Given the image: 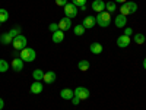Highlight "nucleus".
Masks as SVG:
<instances>
[{"label":"nucleus","instance_id":"34","mask_svg":"<svg viewBox=\"0 0 146 110\" xmlns=\"http://www.w3.org/2000/svg\"><path fill=\"white\" fill-rule=\"evenodd\" d=\"M143 68H145V69H146V57H145V59H143Z\"/></svg>","mask_w":146,"mask_h":110},{"label":"nucleus","instance_id":"7","mask_svg":"<svg viewBox=\"0 0 146 110\" xmlns=\"http://www.w3.org/2000/svg\"><path fill=\"white\" fill-rule=\"evenodd\" d=\"M82 25H83L85 30H91V28H94V27L96 25V16H92V15L86 16V18L83 19Z\"/></svg>","mask_w":146,"mask_h":110},{"label":"nucleus","instance_id":"29","mask_svg":"<svg viewBox=\"0 0 146 110\" xmlns=\"http://www.w3.org/2000/svg\"><path fill=\"white\" fill-rule=\"evenodd\" d=\"M67 3H69L67 0H56V5H57V6H60V7H64Z\"/></svg>","mask_w":146,"mask_h":110},{"label":"nucleus","instance_id":"6","mask_svg":"<svg viewBox=\"0 0 146 110\" xmlns=\"http://www.w3.org/2000/svg\"><path fill=\"white\" fill-rule=\"evenodd\" d=\"M73 93H75V95L79 97L80 100H86V99H89V95H91L89 90L85 88V87H76L75 90H73Z\"/></svg>","mask_w":146,"mask_h":110},{"label":"nucleus","instance_id":"13","mask_svg":"<svg viewBox=\"0 0 146 110\" xmlns=\"http://www.w3.org/2000/svg\"><path fill=\"white\" fill-rule=\"evenodd\" d=\"M29 90H31L32 94H41V93H42V82H41V81H34V82L31 84Z\"/></svg>","mask_w":146,"mask_h":110},{"label":"nucleus","instance_id":"5","mask_svg":"<svg viewBox=\"0 0 146 110\" xmlns=\"http://www.w3.org/2000/svg\"><path fill=\"white\" fill-rule=\"evenodd\" d=\"M63 10H64V15H66L67 18L73 19V18H76V16H78L79 7H78V6H75L73 3H67V5L63 7Z\"/></svg>","mask_w":146,"mask_h":110},{"label":"nucleus","instance_id":"28","mask_svg":"<svg viewBox=\"0 0 146 110\" xmlns=\"http://www.w3.org/2000/svg\"><path fill=\"white\" fill-rule=\"evenodd\" d=\"M19 31H21L19 28H12V30L9 31V34H10V35H12V37H13V38H15L16 35H19Z\"/></svg>","mask_w":146,"mask_h":110},{"label":"nucleus","instance_id":"4","mask_svg":"<svg viewBox=\"0 0 146 110\" xmlns=\"http://www.w3.org/2000/svg\"><path fill=\"white\" fill-rule=\"evenodd\" d=\"M27 44H28V41H27V37L25 35H22V34H19V35H16L15 38H13V41H12V46H13V48L15 50H23V48L27 47Z\"/></svg>","mask_w":146,"mask_h":110},{"label":"nucleus","instance_id":"10","mask_svg":"<svg viewBox=\"0 0 146 110\" xmlns=\"http://www.w3.org/2000/svg\"><path fill=\"white\" fill-rule=\"evenodd\" d=\"M91 9L94 12H96V13H101V12L105 10V2H102V0H94Z\"/></svg>","mask_w":146,"mask_h":110},{"label":"nucleus","instance_id":"24","mask_svg":"<svg viewBox=\"0 0 146 110\" xmlns=\"http://www.w3.org/2000/svg\"><path fill=\"white\" fill-rule=\"evenodd\" d=\"M133 40H135L136 44H143L146 41V37L143 34H135V37H133Z\"/></svg>","mask_w":146,"mask_h":110},{"label":"nucleus","instance_id":"14","mask_svg":"<svg viewBox=\"0 0 146 110\" xmlns=\"http://www.w3.org/2000/svg\"><path fill=\"white\" fill-rule=\"evenodd\" d=\"M63 40H64V31L58 30V31L53 32V35H51V41H53V43L58 44V43H62Z\"/></svg>","mask_w":146,"mask_h":110},{"label":"nucleus","instance_id":"18","mask_svg":"<svg viewBox=\"0 0 146 110\" xmlns=\"http://www.w3.org/2000/svg\"><path fill=\"white\" fill-rule=\"evenodd\" d=\"M12 41H13V37H12L9 32H5L0 35V43H2L3 46H7V44H12Z\"/></svg>","mask_w":146,"mask_h":110},{"label":"nucleus","instance_id":"26","mask_svg":"<svg viewBox=\"0 0 146 110\" xmlns=\"http://www.w3.org/2000/svg\"><path fill=\"white\" fill-rule=\"evenodd\" d=\"M72 3L75 6H78V7H82V6L86 5V0H72Z\"/></svg>","mask_w":146,"mask_h":110},{"label":"nucleus","instance_id":"30","mask_svg":"<svg viewBox=\"0 0 146 110\" xmlns=\"http://www.w3.org/2000/svg\"><path fill=\"white\" fill-rule=\"evenodd\" d=\"M70 101H72L73 104H75V106H78V104L80 103V99H79V97H76V95H73V99H72Z\"/></svg>","mask_w":146,"mask_h":110},{"label":"nucleus","instance_id":"22","mask_svg":"<svg viewBox=\"0 0 146 110\" xmlns=\"http://www.w3.org/2000/svg\"><path fill=\"white\" fill-rule=\"evenodd\" d=\"M105 10L110 12V13L115 12V10H117V3H115V2H108V3H105Z\"/></svg>","mask_w":146,"mask_h":110},{"label":"nucleus","instance_id":"25","mask_svg":"<svg viewBox=\"0 0 146 110\" xmlns=\"http://www.w3.org/2000/svg\"><path fill=\"white\" fill-rule=\"evenodd\" d=\"M73 32H75L76 35H83L85 34V28H83V25H82V23H79V25H76L75 28H73Z\"/></svg>","mask_w":146,"mask_h":110},{"label":"nucleus","instance_id":"17","mask_svg":"<svg viewBox=\"0 0 146 110\" xmlns=\"http://www.w3.org/2000/svg\"><path fill=\"white\" fill-rule=\"evenodd\" d=\"M73 95H75V93H73V90H70V88H63L62 91H60V97H62L63 100H72Z\"/></svg>","mask_w":146,"mask_h":110},{"label":"nucleus","instance_id":"27","mask_svg":"<svg viewBox=\"0 0 146 110\" xmlns=\"http://www.w3.org/2000/svg\"><path fill=\"white\" fill-rule=\"evenodd\" d=\"M48 30H50L51 32H56V31H58V22H57V23H56V22L50 23V27H48Z\"/></svg>","mask_w":146,"mask_h":110},{"label":"nucleus","instance_id":"19","mask_svg":"<svg viewBox=\"0 0 146 110\" xmlns=\"http://www.w3.org/2000/svg\"><path fill=\"white\" fill-rule=\"evenodd\" d=\"M44 70L42 69H35L34 72H32V78L35 79V81H42V78H44Z\"/></svg>","mask_w":146,"mask_h":110},{"label":"nucleus","instance_id":"15","mask_svg":"<svg viewBox=\"0 0 146 110\" xmlns=\"http://www.w3.org/2000/svg\"><path fill=\"white\" fill-rule=\"evenodd\" d=\"M56 72H53V70H48V72H45L44 73V78H42V81L45 82V84H54L56 82Z\"/></svg>","mask_w":146,"mask_h":110},{"label":"nucleus","instance_id":"12","mask_svg":"<svg viewBox=\"0 0 146 110\" xmlns=\"http://www.w3.org/2000/svg\"><path fill=\"white\" fill-rule=\"evenodd\" d=\"M129 44H130V37H127V35H124V34H121L118 38H117V46H118L120 48H126Z\"/></svg>","mask_w":146,"mask_h":110},{"label":"nucleus","instance_id":"2","mask_svg":"<svg viewBox=\"0 0 146 110\" xmlns=\"http://www.w3.org/2000/svg\"><path fill=\"white\" fill-rule=\"evenodd\" d=\"M19 57L23 60V62L31 63V62H34V60H35V57H36V53H35V50H34V48H31V47H25L23 50H21V54H19Z\"/></svg>","mask_w":146,"mask_h":110},{"label":"nucleus","instance_id":"20","mask_svg":"<svg viewBox=\"0 0 146 110\" xmlns=\"http://www.w3.org/2000/svg\"><path fill=\"white\" fill-rule=\"evenodd\" d=\"M78 68H79V70L80 72H86L88 69H89V62H88V60H80V62L78 63Z\"/></svg>","mask_w":146,"mask_h":110},{"label":"nucleus","instance_id":"8","mask_svg":"<svg viewBox=\"0 0 146 110\" xmlns=\"http://www.w3.org/2000/svg\"><path fill=\"white\" fill-rule=\"evenodd\" d=\"M72 28V19L64 16L58 21V30H62V31H69Z\"/></svg>","mask_w":146,"mask_h":110},{"label":"nucleus","instance_id":"32","mask_svg":"<svg viewBox=\"0 0 146 110\" xmlns=\"http://www.w3.org/2000/svg\"><path fill=\"white\" fill-rule=\"evenodd\" d=\"M5 107V101H3V99H0V110H2Z\"/></svg>","mask_w":146,"mask_h":110},{"label":"nucleus","instance_id":"3","mask_svg":"<svg viewBox=\"0 0 146 110\" xmlns=\"http://www.w3.org/2000/svg\"><path fill=\"white\" fill-rule=\"evenodd\" d=\"M136 10H137V5L135 2H126L120 6V13L124 15V16H127L130 13H135Z\"/></svg>","mask_w":146,"mask_h":110},{"label":"nucleus","instance_id":"23","mask_svg":"<svg viewBox=\"0 0 146 110\" xmlns=\"http://www.w3.org/2000/svg\"><path fill=\"white\" fill-rule=\"evenodd\" d=\"M9 19V12L6 9H0V23H5Z\"/></svg>","mask_w":146,"mask_h":110},{"label":"nucleus","instance_id":"9","mask_svg":"<svg viewBox=\"0 0 146 110\" xmlns=\"http://www.w3.org/2000/svg\"><path fill=\"white\" fill-rule=\"evenodd\" d=\"M23 65H25V62H23L21 57H15L13 60H12V63H10V68L13 69L15 72H21L23 69Z\"/></svg>","mask_w":146,"mask_h":110},{"label":"nucleus","instance_id":"31","mask_svg":"<svg viewBox=\"0 0 146 110\" xmlns=\"http://www.w3.org/2000/svg\"><path fill=\"white\" fill-rule=\"evenodd\" d=\"M124 35H127V37H130L131 34H133V30L131 28H124V32H123Z\"/></svg>","mask_w":146,"mask_h":110},{"label":"nucleus","instance_id":"33","mask_svg":"<svg viewBox=\"0 0 146 110\" xmlns=\"http://www.w3.org/2000/svg\"><path fill=\"white\" fill-rule=\"evenodd\" d=\"M114 2H115V3H121V5H123V3H126V2H127V0H114Z\"/></svg>","mask_w":146,"mask_h":110},{"label":"nucleus","instance_id":"16","mask_svg":"<svg viewBox=\"0 0 146 110\" xmlns=\"http://www.w3.org/2000/svg\"><path fill=\"white\" fill-rule=\"evenodd\" d=\"M89 50H91L92 54H101L102 50H104V47H102L101 43H92V44L89 46Z\"/></svg>","mask_w":146,"mask_h":110},{"label":"nucleus","instance_id":"11","mask_svg":"<svg viewBox=\"0 0 146 110\" xmlns=\"http://www.w3.org/2000/svg\"><path fill=\"white\" fill-rule=\"evenodd\" d=\"M114 25H115L117 28H124V27L127 25V16L118 13V15L115 16V19H114Z\"/></svg>","mask_w":146,"mask_h":110},{"label":"nucleus","instance_id":"1","mask_svg":"<svg viewBox=\"0 0 146 110\" xmlns=\"http://www.w3.org/2000/svg\"><path fill=\"white\" fill-rule=\"evenodd\" d=\"M111 13L110 12H107V10H104V12H101V13H98L96 15V25H100V27H102V28H107L110 23H111Z\"/></svg>","mask_w":146,"mask_h":110},{"label":"nucleus","instance_id":"21","mask_svg":"<svg viewBox=\"0 0 146 110\" xmlns=\"http://www.w3.org/2000/svg\"><path fill=\"white\" fill-rule=\"evenodd\" d=\"M10 69V65L6 62L5 59H0V73H5Z\"/></svg>","mask_w":146,"mask_h":110}]
</instances>
